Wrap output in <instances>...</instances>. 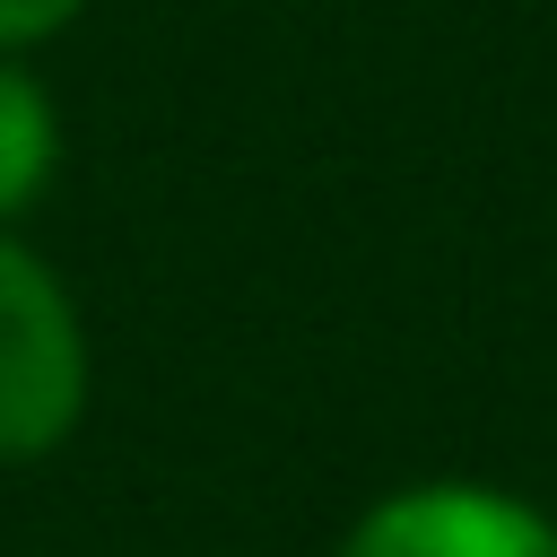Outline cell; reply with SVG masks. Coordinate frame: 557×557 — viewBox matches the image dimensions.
Returning <instances> with one entry per match:
<instances>
[{
  "label": "cell",
  "instance_id": "1",
  "mask_svg": "<svg viewBox=\"0 0 557 557\" xmlns=\"http://www.w3.org/2000/svg\"><path fill=\"white\" fill-rule=\"evenodd\" d=\"M87 409V331L61 278L0 235V461L52 453Z\"/></svg>",
  "mask_w": 557,
  "mask_h": 557
},
{
  "label": "cell",
  "instance_id": "2",
  "mask_svg": "<svg viewBox=\"0 0 557 557\" xmlns=\"http://www.w3.org/2000/svg\"><path fill=\"white\" fill-rule=\"evenodd\" d=\"M339 557H557V522L531 513L505 487H470V479H435V487H400L383 496Z\"/></svg>",
  "mask_w": 557,
  "mask_h": 557
},
{
  "label": "cell",
  "instance_id": "3",
  "mask_svg": "<svg viewBox=\"0 0 557 557\" xmlns=\"http://www.w3.org/2000/svg\"><path fill=\"white\" fill-rule=\"evenodd\" d=\"M52 165H61L52 96H44V78H26L17 61H0V218H17L26 200H44Z\"/></svg>",
  "mask_w": 557,
  "mask_h": 557
},
{
  "label": "cell",
  "instance_id": "4",
  "mask_svg": "<svg viewBox=\"0 0 557 557\" xmlns=\"http://www.w3.org/2000/svg\"><path fill=\"white\" fill-rule=\"evenodd\" d=\"M87 0H0V52H17V44H44L52 26H70Z\"/></svg>",
  "mask_w": 557,
  "mask_h": 557
}]
</instances>
